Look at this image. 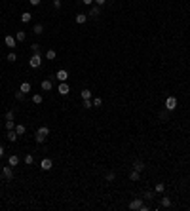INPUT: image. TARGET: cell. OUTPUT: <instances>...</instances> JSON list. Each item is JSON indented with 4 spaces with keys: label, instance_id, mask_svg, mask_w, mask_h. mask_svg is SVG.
Segmentation results:
<instances>
[{
    "label": "cell",
    "instance_id": "cell-1",
    "mask_svg": "<svg viewBox=\"0 0 190 211\" xmlns=\"http://www.w3.org/2000/svg\"><path fill=\"white\" fill-rule=\"evenodd\" d=\"M50 135V128H48V125H42V128H38V131H36V143H40L42 145L44 141H46V137Z\"/></svg>",
    "mask_w": 190,
    "mask_h": 211
},
{
    "label": "cell",
    "instance_id": "cell-2",
    "mask_svg": "<svg viewBox=\"0 0 190 211\" xmlns=\"http://www.w3.org/2000/svg\"><path fill=\"white\" fill-rule=\"evenodd\" d=\"M177 108V97H173V95H169L167 99H165V110H169V112H173Z\"/></svg>",
    "mask_w": 190,
    "mask_h": 211
},
{
    "label": "cell",
    "instance_id": "cell-3",
    "mask_svg": "<svg viewBox=\"0 0 190 211\" xmlns=\"http://www.w3.org/2000/svg\"><path fill=\"white\" fill-rule=\"evenodd\" d=\"M29 65H31V68H38L40 65H42V55L40 53H32V57L29 59Z\"/></svg>",
    "mask_w": 190,
    "mask_h": 211
},
{
    "label": "cell",
    "instance_id": "cell-4",
    "mask_svg": "<svg viewBox=\"0 0 190 211\" xmlns=\"http://www.w3.org/2000/svg\"><path fill=\"white\" fill-rule=\"evenodd\" d=\"M127 207L131 211H141V207H143V198H135V200H131Z\"/></svg>",
    "mask_w": 190,
    "mask_h": 211
},
{
    "label": "cell",
    "instance_id": "cell-5",
    "mask_svg": "<svg viewBox=\"0 0 190 211\" xmlns=\"http://www.w3.org/2000/svg\"><path fill=\"white\" fill-rule=\"evenodd\" d=\"M40 168H42V169H44V171H50V169H51V168H53V162H51V160H50V158H44V160H42V162H40Z\"/></svg>",
    "mask_w": 190,
    "mask_h": 211
},
{
    "label": "cell",
    "instance_id": "cell-6",
    "mask_svg": "<svg viewBox=\"0 0 190 211\" xmlns=\"http://www.w3.org/2000/svg\"><path fill=\"white\" fill-rule=\"evenodd\" d=\"M57 91H59V95H68V93H70V88H68L67 82H61L59 88H57Z\"/></svg>",
    "mask_w": 190,
    "mask_h": 211
},
{
    "label": "cell",
    "instance_id": "cell-7",
    "mask_svg": "<svg viewBox=\"0 0 190 211\" xmlns=\"http://www.w3.org/2000/svg\"><path fill=\"white\" fill-rule=\"evenodd\" d=\"M2 177H4V179H8V181L14 179V169H11V165H8V168L2 169Z\"/></svg>",
    "mask_w": 190,
    "mask_h": 211
},
{
    "label": "cell",
    "instance_id": "cell-8",
    "mask_svg": "<svg viewBox=\"0 0 190 211\" xmlns=\"http://www.w3.org/2000/svg\"><path fill=\"white\" fill-rule=\"evenodd\" d=\"M55 78H57L59 82H67V78H68V72L65 71V68H61V71H57V74H55Z\"/></svg>",
    "mask_w": 190,
    "mask_h": 211
},
{
    "label": "cell",
    "instance_id": "cell-9",
    "mask_svg": "<svg viewBox=\"0 0 190 211\" xmlns=\"http://www.w3.org/2000/svg\"><path fill=\"white\" fill-rule=\"evenodd\" d=\"M4 42H6V46L11 48V50L17 46V40H15V36H6V38H4Z\"/></svg>",
    "mask_w": 190,
    "mask_h": 211
},
{
    "label": "cell",
    "instance_id": "cell-10",
    "mask_svg": "<svg viewBox=\"0 0 190 211\" xmlns=\"http://www.w3.org/2000/svg\"><path fill=\"white\" fill-rule=\"evenodd\" d=\"M6 137H8V141H10V143H15V141H17V131H15V129H8V133H6Z\"/></svg>",
    "mask_w": 190,
    "mask_h": 211
},
{
    "label": "cell",
    "instance_id": "cell-11",
    "mask_svg": "<svg viewBox=\"0 0 190 211\" xmlns=\"http://www.w3.org/2000/svg\"><path fill=\"white\" fill-rule=\"evenodd\" d=\"M15 40H17V42H25L27 40V32L25 31H17L15 32Z\"/></svg>",
    "mask_w": 190,
    "mask_h": 211
},
{
    "label": "cell",
    "instance_id": "cell-12",
    "mask_svg": "<svg viewBox=\"0 0 190 211\" xmlns=\"http://www.w3.org/2000/svg\"><path fill=\"white\" fill-rule=\"evenodd\" d=\"M8 164H10L11 168H15V165H19V156H15V154H11V156L8 158Z\"/></svg>",
    "mask_w": 190,
    "mask_h": 211
},
{
    "label": "cell",
    "instance_id": "cell-13",
    "mask_svg": "<svg viewBox=\"0 0 190 211\" xmlns=\"http://www.w3.org/2000/svg\"><path fill=\"white\" fill-rule=\"evenodd\" d=\"M74 21L78 23V25H84V23L88 21V15H86V14H78V15L74 17Z\"/></svg>",
    "mask_w": 190,
    "mask_h": 211
},
{
    "label": "cell",
    "instance_id": "cell-14",
    "mask_svg": "<svg viewBox=\"0 0 190 211\" xmlns=\"http://www.w3.org/2000/svg\"><path fill=\"white\" fill-rule=\"evenodd\" d=\"M141 179V171H137V169H133L131 173H129V181H133V182H137Z\"/></svg>",
    "mask_w": 190,
    "mask_h": 211
},
{
    "label": "cell",
    "instance_id": "cell-15",
    "mask_svg": "<svg viewBox=\"0 0 190 211\" xmlns=\"http://www.w3.org/2000/svg\"><path fill=\"white\" fill-rule=\"evenodd\" d=\"M31 19H32L31 11H23V14H21V23H31Z\"/></svg>",
    "mask_w": 190,
    "mask_h": 211
},
{
    "label": "cell",
    "instance_id": "cell-16",
    "mask_svg": "<svg viewBox=\"0 0 190 211\" xmlns=\"http://www.w3.org/2000/svg\"><path fill=\"white\" fill-rule=\"evenodd\" d=\"M19 90H21V91H23V93H25V95H27V93H29V91L32 90V86H31L29 82H23L21 86H19Z\"/></svg>",
    "mask_w": 190,
    "mask_h": 211
},
{
    "label": "cell",
    "instance_id": "cell-17",
    "mask_svg": "<svg viewBox=\"0 0 190 211\" xmlns=\"http://www.w3.org/2000/svg\"><path fill=\"white\" fill-rule=\"evenodd\" d=\"M15 131H17V135L21 137V135H25V131H27V128L23 124H15Z\"/></svg>",
    "mask_w": 190,
    "mask_h": 211
},
{
    "label": "cell",
    "instance_id": "cell-18",
    "mask_svg": "<svg viewBox=\"0 0 190 211\" xmlns=\"http://www.w3.org/2000/svg\"><path fill=\"white\" fill-rule=\"evenodd\" d=\"M99 14H101V8H99V6H91V10H90V14H88V15H91V17H97Z\"/></svg>",
    "mask_w": 190,
    "mask_h": 211
},
{
    "label": "cell",
    "instance_id": "cell-19",
    "mask_svg": "<svg viewBox=\"0 0 190 211\" xmlns=\"http://www.w3.org/2000/svg\"><path fill=\"white\" fill-rule=\"evenodd\" d=\"M133 169H137V171H143V169H144V164H143L141 160H135V162H133Z\"/></svg>",
    "mask_w": 190,
    "mask_h": 211
},
{
    "label": "cell",
    "instance_id": "cell-20",
    "mask_svg": "<svg viewBox=\"0 0 190 211\" xmlns=\"http://www.w3.org/2000/svg\"><path fill=\"white\" fill-rule=\"evenodd\" d=\"M51 88H53V84H51V80H44V82H42V90H44V91H50Z\"/></svg>",
    "mask_w": 190,
    "mask_h": 211
},
{
    "label": "cell",
    "instance_id": "cell-21",
    "mask_svg": "<svg viewBox=\"0 0 190 211\" xmlns=\"http://www.w3.org/2000/svg\"><path fill=\"white\" fill-rule=\"evenodd\" d=\"M162 207H171V198H169V196L162 198Z\"/></svg>",
    "mask_w": 190,
    "mask_h": 211
},
{
    "label": "cell",
    "instance_id": "cell-22",
    "mask_svg": "<svg viewBox=\"0 0 190 211\" xmlns=\"http://www.w3.org/2000/svg\"><path fill=\"white\" fill-rule=\"evenodd\" d=\"M164 190H165V185H164V182H158V185L154 186V192H156V194H164Z\"/></svg>",
    "mask_w": 190,
    "mask_h": 211
},
{
    "label": "cell",
    "instance_id": "cell-23",
    "mask_svg": "<svg viewBox=\"0 0 190 211\" xmlns=\"http://www.w3.org/2000/svg\"><path fill=\"white\" fill-rule=\"evenodd\" d=\"M42 101H44V97L40 95V93H34V95H32V103H34V105H40Z\"/></svg>",
    "mask_w": 190,
    "mask_h": 211
},
{
    "label": "cell",
    "instance_id": "cell-24",
    "mask_svg": "<svg viewBox=\"0 0 190 211\" xmlns=\"http://www.w3.org/2000/svg\"><path fill=\"white\" fill-rule=\"evenodd\" d=\"M55 57H57V51H55V50H48L46 51V59H55Z\"/></svg>",
    "mask_w": 190,
    "mask_h": 211
},
{
    "label": "cell",
    "instance_id": "cell-25",
    "mask_svg": "<svg viewBox=\"0 0 190 211\" xmlns=\"http://www.w3.org/2000/svg\"><path fill=\"white\" fill-rule=\"evenodd\" d=\"M82 107L84 108H93V101H91V99H84L82 101Z\"/></svg>",
    "mask_w": 190,
    "mask_h": 211
},
{
    "label": "cell",
    "instance_id": "cell-26",
    "mask_svg": "<svg viewBox=\"0 0 190 211\" xmlns=\"http://www.w3.org/2000/svg\"><path fill=\"white\" fill-rule=\"evenodd\" d=\"M32 32H34V34H42V32H44V27L40 25V23H36L34 29H32Z\"/></svg>",
    "mask_w": 190,
    "mask_h": 211
},
{
    "label": "cell",
    "instance_id": "cell-27",
    "mask_svg": "<svg viewBox=\"0 0 190 211\" xmlns=\"http://www.w3.org/2000/svg\"><path fill=\"white\" fill-rule=\"evenodd\" d=\"M4 118H6V120H15V112H14V110H6Z\"/></svg>",
    "mask_w": 190,
    "mask_h": 211
},
{
    "label": "cell",
    "instance_id": "cell-28",
    "mask_svg": "<svg viewBox=\"0 0 190 211\" xmlns=\"http://www.w3.org/2000/svg\"><path fill=\"white\" fill-rule=\"evenodd\" d=\"M25 164H27V165H32V164H34V156H32V154H27V156H25Z\"/></svg>",
    "mask_w": 190,
    "mask_h": 211
},
{
    "label": "cell",
    "instance_id": "cell-29",
    "mask_svg": "<svg viewBox=\"0 0 190 211\" xmlns=\"http://www.w3.org/2000/svg\"><path fill=\"white\" fill-rule=\"evenodd\" d=\"M91 101H93V107H95V108L103 105V99H101V97H93V99H91Z\"/></svg>",
    "mask_w": 190,
    "mask_h": 211
},
{
    "label": "cell",
    "instance_id": "cell-30",
    "mask_svg": "<svg viewBox=\"0 0 190 211\" xmlns=\"http://www.w3.org/2000/svg\"><path fill=\"white\" fill-rule=\"evenodd\" d=\"M105 177H107V181H108V182H112V181L116 179V173H114V171H108V173H107Z\"/></svg>",
    "mask_w": 190,
    "mask_h": 211
},
{
    "label": "cell",
    "instance_id": "cell-31",
    "mask_svg": "<svg viewBox=\"0 0 190 211\" xmlns=\"http://www.w3.org/2000/svg\"><path fill=\"white\" fill-rule=\"evenodd\" d=\"M154 196H156V192H154V190H147V192H144V198H147V200H152Z\"/></svg>",
    "mask_w": 190,
    "mask_h": 211
},
{
    "label": "cell",
    "instance_id": "cell-32",
    "mask_svg": "<svg viewBox=\"0 0 190 211\" xmlns=\"http://www.w3.org/2000/svg\"><path fill=\"white\" fill-rule=\"evenodd\" d=\"M15 99H17V101H25V93H23L21 90L15 91Z\"/></svg>",
    "mask_w": 190,
    "mask_h": 211
},
{
    "label": "cell",
    "instance_id": "cell-33",
    "mask_svg": "<svg viewBox=\"0 0 190 211\" xmlns=\"http://www.w3.org/2000/svg\"><path fill=\"white\" fill-rule=\"evenodd\" d=\"M82 99H91V91L90 90H82Z\"/></svg>",
    "mask_w": 190,
    "mask_h": 211
},
{
    "label": "cell",
    "instance_id": "cell-34",
    "mask_svg": "<svg viewBox=\"0 0 190 211\" xmlns=\"http://www.w3.org/2000/svg\"><path fill=\"white\" fill-rule=\"evenodd\" d=\"M167 118H169V110H162V112H160V120L165 122Z\"/></svg>",
    "mask_w": 190,
    "mask_h": 211
},
{
    "label": "cell",
    "instance_id": "cell-35",
    "mask_svg": "<svg viewBox=\"0 0 190 211\" xmlns=\"http://www.w3.org/2000/svg\"><path fill=\"white\" fill-rule=\"evenodd\" d=\"M31 51H32V53H40V44H32Z\"/></svg>",
    "mask_w": 190,
    "mask_h": 211
},
{
    "label": "cell",
    "instance_id": "cell-36",
    "mask_svg": "<svg viewBox=\"0 0 190 211\" xmlns=\"http://www.w3.org/2000/svg\"><path fill=\"white\" fill-rule=\"evenodd\" d=\"M6 129H15L14 120H6Z\"/></svg>",
    "mask_w": 190,
    "mask_h": 211
},
{
    "label": "cell",
    "instance_id": "cell-37",
    "mask_svg": "<svg viewBox=\"0 0 190 211\" xmlns=\"http://www.w3.org/2000/svg\"><path fill=\"white\" fill-rule=\"evenodd\" d=\"M6 59L10 61V63H14V61L17 59V55H15V53H8V57H6Z\"/></svg>",
    "mask_w": 190,
    "mask_h": 211
},
{
    "label": "cell",
    "instance_id": "cell-38",
    "mask_svg": "<svg viewBox=\"0 0 190 211\" xmlns=\"http://www.w3.org/2000/svg\"><path fill=\"white\" fill-rule=\"evenodd\" d=\"M53 8L59 10V8H61V0H53Z\"/></svg>",
    "mask_w": 190,
    "mask_h": 211
},
{
    "label": "cell",
    "instance_id": "cell-39",
    "mask_svg": "<svg viewBox=\"0 0 190 211\" xmlns=\"http://www.w3.org/2000/svg\"><path fill=\"white\" fill-rule=\"evenodd\" d=\"M40 2H42V0H29V4H31V6H38Z\"/></svg>",
    "mask_w": 190,
    "mask_h": 211
},
{
    "label": "cell",
    "instance_id": "cell-40",
    "mask_svg": "<svg viewBox=\"0 0 190 211\" xmlns=\"http://www.w3.org/2000/svg\"><path fill=\"white\" fill-rule=\"evenodd\" d=\"M82 4H84V6H91V4H93V0H82Z\"/></svg>",
    "mask_w": 190,
    "mask_h": 211
},
{
    "label": "cell",
    "instance_id": "cell-41",
    "mask_svg": "<svg viewBox=\"0 0 190 211\" xmlns=\"http://www.w3.org/2000/svg\"><path fill=\"white\" fill-rule=\"evenodd\" d=\"M105 2H107V0H95V4H97V6H103Z\"/></svg>",
    "mask_w": 190,
    "mask_h": 211
},
{
    "label": "cell",
    "instance_id": "cell-42",
    "mask_svg": "<svg viewBox=\"0 0 190 211\" xmlns=\"http://www.w3.org/2000/svg\"><path fill=\"white\" fill-rule=\"evenodd\" d=\"M2 156H4V147L0 145V158H2Z\"/></svg>",
    "mask_w": 190,
    "mask_h": 211
},
{
    "label": "cell",
    "instance_id": "cell-43",
    "mask_svg": "<svg viewBox=\"0 0 190 211\" xmlns=\"http://www.w3.org/2000/svg\"><path fill=\"white\" fill-rule=\"evenodd\" d=\"M0 182H2V175H0Z\"/></svg>",
    "mask_w": 190,
    "mask_h": 211
}]
</instances>
